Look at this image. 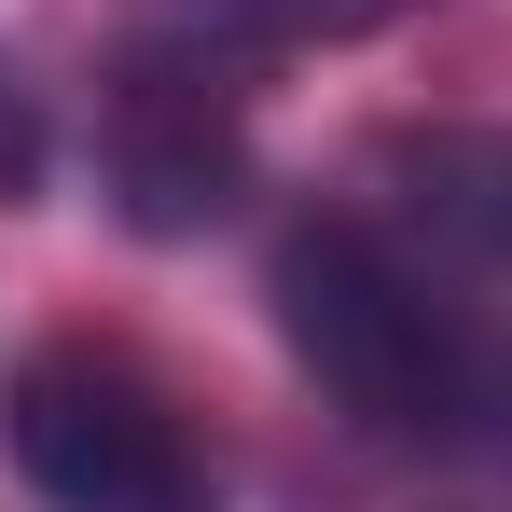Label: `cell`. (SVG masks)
I'll return each mask as SVG.
<instances>
[{"instance_id":"6da1fadb","label":"cell","mask_w":512,"mask_h":512,"mask_svg":"<svg viewBox=\"0 0 512 512\" xmlns=\"http://www.w3.org/2000/svg\"><path fill=\"white\" fill-rule=\"evenodd\" d=\"M277 333L402 457H512V346L471 319L457 277H429L374 208H319L277 236Z\"/></svg>"},{"instance_id":"7a4b0ae2","label":"cell","mask_w":512,"mask_h":512,"mask_svg":"<svg viewBox=\"0 0 512 512\" xmlns=\"http://www.w3.org/2000/svg\"><path fill=\"white\" fill-rule=\"evenodd\" d=\"M0 443L42 512H222V457L139 346L42 333L0 374Z\"/></svg>"},{"instance_id":"3957f363","label":"cell","mask_w":512,"mask_h":512,"mask_svg":"<svg viewBox=\"0 0 512 512\" xmlns=\"http://www.w3.org/2000/svg\"><path fill=\"white\" fill-rule=\"evenodd\" d=\"M429 277L471 291V319L512 346V125H402L374 153V194H360Z\"/></svg>"},{"instance_id":"277c9868","label":"cell","mask_w":512,"mask_h":512,"mask_svg":"<svg viewBox=\"0 0 512 512\" xmlns=\"http://www.w3.org/2000/svg\"><path fill=\"white\" fill-rule=\"evenodd\" d=\"M236 180H250V97L111 56V208L139 236H208Z\"/></svg>"},{"instance_id":"5b68a950","label":"cell","mask_w":512,"mask_h":512,"mask_svg":"<svg viewBox=\"0 0 512 512\" xmlns=\"http://www.w3.org/2000/svg\"><path fill=\"white\" fill-rule=\"evenodd\" d=\"M416 0H139L111 28L125 70H180V84H222V97H263V70L319 56V42H374L402 28Z\"/></svg>"},{"instance_id":"8992f818","label":"cell","mask_w":512,"mask_h":512,"mask_svg":"<svg viewBox=\"0 0 512 512\" xmlns=\"http://www.w3.org/2000/svg\"><path fill=\"white\" fill-rule=\"evenodd\" d=\"M42 180H56V111H42V84L0 56V208H28Z\"/></svg>"}]
</instances>
